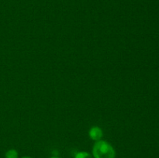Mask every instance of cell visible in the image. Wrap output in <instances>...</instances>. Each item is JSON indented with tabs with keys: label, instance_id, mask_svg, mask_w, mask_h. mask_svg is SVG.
<instances>
[{
	"label": "cell",
	"instance_id": "cell-6",
	"mask_svg": "<svg viewBox=\"0 0 159 158\" xmlns=\"http://www.w3.org/2000/svg\"><path fill=\"white\" fill-rule=\"evenodd\" d=\"M51 158H59V157H57V156H53V157H51Z\"/></svg>",
	"mask_w": 159,
	"mask_h": 158
},
{
	"label": "cell",
	"instance_id": "cell-5",
	"mask_svg": "<svg viewBox=\"0 0 159 158\" xmlns=\"http://www.w3.org/2000/svg\"><path fill=\"white\" fill-rule=\"evenodd\" d=\"M23 158H31V157H30V156H23Z\"/></svg>",
	"mask_w": 159,
	"mask_h": 158
},
{
	"label": "cell",
	"instance_id": "cell-4",
	"mask_svg": "<svg viewBox=\"0 0 159 158\" xmlns=\"http://www.w3.org/2000/svg\"><path fill=\"white\" fill-rule=\"evenodd\" d=\"M75 158H93V157L92 156V155L90 154V153H87V152L82 151L78 153L77 154L75 155Z\"/></svg>",
	"mask_w": 159,
	"mask_h": 158
},
{
	"label": "cell",
	"instance_id": "cell-1",
	"mask_svg": "<svg viewBox=\"0 0 159 158\" xmlns=\"http://www.w3.org/2000/svg\"><path fill=\"white\" fill-rule=\"evenodd\" d=\"M93 154L94 158H115L116 152L107 141L99 140L93 146Z\"/></svg>",
	"mask_w": 159,
	"mask_h": 158
},
{
	"label": "cell",
	"instance_id": "cell-2",
	"mask_svg": "<svg viewBox=\"0 0 159 158\" xmlns=\"http://www.w3.org/2000/svg\"><path fill=\"white\" fill-rule=\"evenodd\" d=\"M89 134L90 138H91L92 139H93V140H101V139H102V130L98 126L92 127V128L90 129Z\"/></svg>",
	"mask_w": 159,
	"mask_h": 158
},
{
	"label": "cell",
	"instance_id": "cell-3",
	"mask_svg": "<svg viewBox=\"0 0 159 158\" xmlns=\"http://www.w3.org/2000/svg\"><path fill=\"white\" fill-rule=\"evenodd\" d=\"M6 158H18V153L16 150H9L6 152Z\"/></svg>",
	"mask_w": 159,
	"mask_h": 158
}]
</instances>
